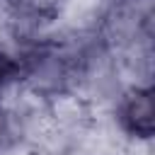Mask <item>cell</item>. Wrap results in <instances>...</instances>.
I'll return each mask as SVG.
<instances>
[{"instance_id": "6da1fadb", "label": "cell", "mask_w": 155, "mask_h": 155, "mask_svg": "<svg viewBox=\"0 0 155 155\" xmlns=\"http://www.w3.org/2000/svg\"><path fill=\"white\" fill-rule=\"evenodd\" d=\"M119 121L121 126L138 138H150L155 126V109H153V90L150 87H136L131 90L121 107H119Z\"/></svg>"}, {"instance_id": "7a4b0ae2", "label": "cell", "mask_w": 155, "mask_h": 155, "mask_svg": "<svg viewBox=\"0 0 155 155\" xmlns=\"http://www.w3.org/2000/svg\"><path fill=\"white\" fill-rule=\"evenodd\" d=\"M15 17L27 22H48L58 15L61 0H5Z\"/></svg>"}, {"instance_id": "3957f363", "label": "cell", "mask_w": 155, "mask_h": 155, "mask_svg": "<svg viewBox=\"0 0 155 155\" xmlns=\"http://www.w3.org/2000/svg\"><path fill=\"white\" fill-rule=\"evenodd\" d=\"M17 75H19V63H17L12 56H7V53L0 51V90H2L7 82H12Z\"/></svg>"}, {"instance_id": "277c9868", "label": "cell", "mask_w": 155, "mask_h": 155, "mask_svg": "<svg viewBox=\"0 0 155 155\" xmlns=\"http://www.w3.org/2000/svg\"><path fill=\"white\" fill-rule=\"evenodd\" d=\"M10 138H12V124H10V116L0 109V148H5Z\"/></svg>"}]
</instances>
